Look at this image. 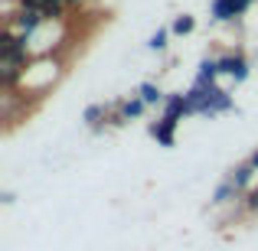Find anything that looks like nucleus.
Listing matches in <instances>:
<instances>
[{"mask_svg":"<svg viewBox=\"0 0 258 251\" xmlns=\"http://www.w3.org/2000/svg\"><path fill=\"white\" fill-rule=\"evenodd\" d=\"M248 163H252V166H255V173H258V150L252 153V157H248Z\"/></svg>","mask_w":258,"mask_h":251,"instance_id":"4468645a","label":"nucleus"},{"mask_svg":"<svg viewBox=\"0 0 258 251\" xmlns=\"http://www.w3.org/2000/svg\"><path fill=\"white\" fill-rule=\"evenodd\" d=\"M160 114L180 124V121L186 118V92H170V95H167V98H164V108H160Z\"/></svg>","mask_w":258,"mask_h":251,"instance_id":"423d86ee","label":"nucleus"},{"mask_svg":"<svg viewBox=\"0 0 258 251\" xmlns=\"http://www.w3.org/2000/svg\"><path fill=\"white\" fill-rule=\"evenodd\" d=\"M170 36H173V33H170V26H160V30L154 33L151 39H147V49H154V52H164V49H167V43H170Z\"/></svg>","mask_w":258,"mask_h":251,"instance_id":"f8f14e48","label":"nucleus"},{"mask_svg":"<svg viewBox=\"0 0 258 251\" xmlns=\"http://www.w3.org/2000/svg\"><path fill=\"white\" fill-rule=\"evenodd\" d=\"M138 95L144 98L147 108H164V98H167V95L160 92V85H154V82H144V85L138 88Z\"/></svg>","mask_w":258,"mask_h":251,"instance_id":"1a4fd4ad","label":"nucleus"},{"mask_svg":"<svg viewBox=\"0 0 258 251\" xmlns=\"http://www.w3.org/2000/svg\"><path fill=\"white\" fill-rule=\"evenodd\" d=\"M226 180H232L235 186H239V193L245 196L248 189H252V183H255V166L245 160V163H239V166H232V170H229V173H226Z\"/></svg>","mask_w":258,"mask_h":251,"instance_id":"0eeeda50","label":"nucleus"},{"mask_svg":"<svg viewBox=\"0 0 258 251\" xmlns=\"http://www.w3.org/2000/svg\"><path fill=\"white\" fill-rule=\"evenodd\" d=\"M151 137L157 140L160 147H173V140H176V121H170V118L160 114L157 121H151Z\"/></svg>","mask_w":258,"mask_h":251,"instance_id":"39448f33","label":"nucleus"},{"mask_svg":"<svg viewBox=\"0 0 258 251\" xmlns=\"http://www.w3.org/2000/svg\"><path fill=\"white\" fill-rule=\"evenodd\" d=\"M235 202H242L239 186H235L232 180H222L219 186H216V193H213V206H235Z\"/></svg>","mask_w":258,"mask_h":251,"instance_id":"6e6552de","label":"nucleus"},{"mask_svg":"<svg viewBox=\"0 0 258 251\" xmlns=\"http://www.w3.org/2000/svg\"><path fill=\"white\" fill-rule=\"evenodd\" d=\"M255 0H213L209 4V20L213 23H235L252 10Z\"/></svg>","mask_w":258,"mask_h":251,"instance_id":"f257e3e1","label":"nucleus"},{"mask_svg":"<svg viewBox=\"0 0 258 251\" xmlns=\"http://www.w3.org/2000/svg\"><path fill=\"white\" fill-rule=\"evenodd\" d=\"M242 206H245V212H248V215H255V212H258V186H252L245 196H242Z\"/></svg>","mask_w":258,"mask_h":251,"instance_id":"ddd939ff","label":"nucleus"},{"mask_svg":"<svg viewBox=\"0 0 258 251\" xmlns=\"http://www.w3.org/2000/svg\"><path fill=\"white\" fill-rule=\"evenodd\" d=\"M219 75H222V62H219V56H206V59H200V69H196L193 85H200V88H216Z\"/></svg>","mask_w":258,"mask_h":251,"instance_id":"20e7f679","label":"nucleus"},{"mask_svg":"<svg viewBox=\"0 0 258 251\" xmlns=\"http://www.w3.org/2000/svg\"><path fill=\"white\" fill-rule=\"evenodd\" d=\"M85 4V0H66V7H69V10H72V7H82Z\"/></svg>","mask_w":258,"mask_h":251,"instance_id":"2eb2a0df","label":"nucleus"},{"mask_svg":"<svg viewBox=\"0 0 258 251\" xmlns=\"http://www.w3.org/2000/svg\"><path fill=\"white\" fill-rule=\"evenodd\" d=\"M144 111H147V105H144L141 95L121 98V101L111 105V118H108V124H127V121H138V118H144Z\"/></svg>","mask_w":258,"mask_h":251,"instance_id":"f03ea898","label":"nucleus"},{"mask_svg":"<svg viewBox=\"0 0 258 251\" xmlns=\"http://www.w3.org/2000/svg\"><path fill=\"white\" fill-rule=\"evenodd\" d=\"M111 118V105H88L85 108V124L88 127H98Z\"/></svg>","mask_w":258,"mask_h":251,"instance_id":"9d476101","label":"nucleus"},{"mask_svg":"<svg viewBox=\"0 0 258 251\" xmlns=\"http://www.w3.org/2000/svg\"><path fill=\"white\" fill-rule=\"evenodd\" d=\"M193 30H196V20L193 17H186V13L173 17V23H170V33H173V36H189Z\"/></svg>","mask_w":258,"mask_h":251,"instance_id":"9b49d317","label":"nucleus"},{"mask_svg":"<svg viewBox=\"0 0 258 251\" xmlns=\"http://www.w3.org/2000/svg\"><path fill=\"white\" fill-rule=\"evenodd\" d=\"M219 62H222V75H229L235 85H239V82H245V78H248V72H252V65H248V59H245V52H242V49L219 56Z\"/></svg>","mask_w":258,"mask_h":251,"instance_id":"7ed1b4c3","label":"nucleus"}]
</instances>
